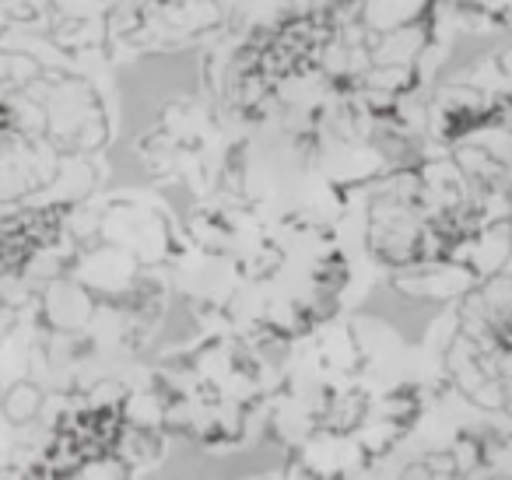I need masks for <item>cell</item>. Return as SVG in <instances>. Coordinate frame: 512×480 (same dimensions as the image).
Here are the masks:
<instances>
[{
    "instance_id": "9",
    "label": "cell",
    "mask_w": 512,
    "mask_h": 480,
    "mask_svg": "<svg viewBox=\"0 0 512 480\" xmlns=\"http://www.w3.org/2000/svg\"><path fill=\"white\" fill-rule=\"evenodd\" d=\"M249 480H295L292 473H264V477H249Z\"/></svg>"
},
{
    "instance_id": "5",
    "label": "cell",
    "mask_w": 512,
    "mask_h": 480,
    "mask_svg": "<svg viewBox=\"0 0 512 480\" xmlns=\"http://www.w3.org/2000/svg\"><path fill=\"white\" fill-rule=\"evenodd\" d=\"M169 449L172 435L158 414L148 368L141 365L64 396L43 449L25 473L36 480H78L95 470H127L148 480Z\"/></svg>"
},
{
    "instance_id": "1",
    "label": "cell",
    "mask_w": 512,
    "mask_h": 480,
    "mask_svg": "<svg viewBox=\"0 0 512 480\" xmlns=\"http://www.w3.org/2000/svg\"><path fill=\"white\" fill-rule=\"evenodd\" d=\"M179 235L183 228L148 197L78 200L60 239L0 291L32 375L71 396L137 372V354L176 295Z\"/></svg>"
},
{
    "instance_id": "4",
    "label": "cell",
    "mask_w": 512,
    "mask_h": 480,
    "mask_svg": "<svg viewBox=\"0 0 512 480\" xmlns=\"http://www.w3.org/2000/svg\"><path fill=\"white\" fill-rule=\"evenodd\" d=\"M148 386L172 442L225 456L264 431L274 365L253 340L207 330L148 365Z\"/></svg>"
},
{
    "instance_id": "6",
    "label": "cell",
    "mask_w": 512,
    "mask_h": 480,
    "mask_svg": "<svg viewBox=\"0 0 512 480\" xmlns=\"http://www.w3.org/2000/svg\"><path fill=\"white\" fill-rule=\"evenodd\" d=\"M439 421L512 428V267L449 302L432 351Z\"/></svg>"
},
{
    "instance_id": "3",
    "label": "cell",
    "mask_w": 512,
    "mask_h": 480,
    "mask_svg": "<svg viewBox=\"0 0 512 480\" xmlns=\"http://www.w3.org/2000/svg\"><path fill=\"white\" fill-rule=\"evenodd\" d=\"M355 263L337 221L302 207L200 200L176 253V295L204 330L281 347L341 316Z\"/></svg>"
},
{
    "instance_id": "2",
    "label": "cell",
    "mask_w": 512,
    "mask_h": 480,
    "mask_svg": "<svg viewBox=\"0 0 512 480\" xmlns=\"http://www.w3.org/2000/svg\"><path fill=\"white\" fill-rule=\"evenodd\" d=\"M435 424V368L383 319L334 316L285 347L264 435L295 480H397Z\"/></svg>"
},
{
    "instance_id": "8",
    "label": "cell",
    "mask_w": 512,
    "mask_h": 480,
    "mask_svg": "<svg viewBox=\"0 0 512 480\" xmlns=\"http://www.w3.org/2000/svg\"><path fill=\"white\" fill-rule=\"evenodd\" d=\"M18 480H36V477L22 473ZM78 480H141V477H134V473H127V470H95V473H85V477H78Z\"/></svg>"
},
{
    "instance_id": "7",
    "label": "cell",
    "mask_w": 512,
    "mask_h": 480,
    "mask_svg": "<svg viewBox=\"0 0 512 480\" xmlns=\"http://www.w3.org/2000/svg\"><path fill=\"white\" fill-rule=\"evenodd\" d=\"M64 393L25 361H0V480H18L39 456Z\"/></svg>"
}]
</instances>
